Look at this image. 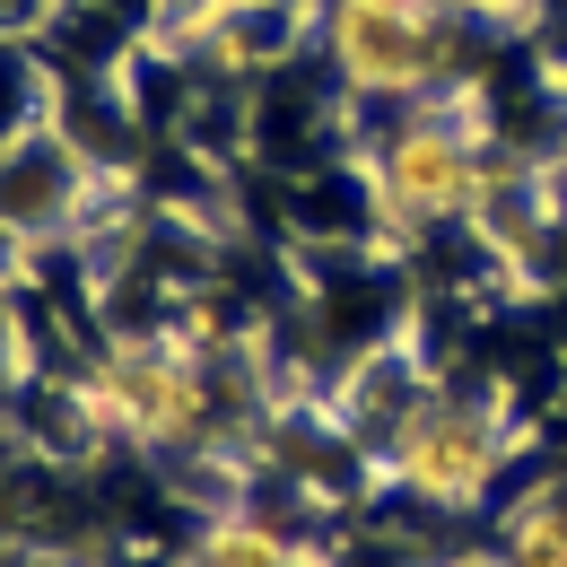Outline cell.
Here are the masks:
<instances>
[{
  "mask_svg": "<svg viewBox=\"0 0 567 567\" xmlns=\"http://www.w3.org/2000/svg\"><path fill=\"white\" fill-rule=\"evenodd\" d=\"M454 0H323V53L350 96H436L454 79Z\"/></svg>",
  "mask_w": 567,
  "mask_h": 567,
  "instance_id": "7a4b0ae2",
  "label": "cell"
},
{
  "mask_svg": "<svg viewBox=\"0 0 567 567\" xmlns=\"http://www.w3.org/2000/svg\"><path fill=\"white\" fill-rule=\"evenodd\" d=\"M489 132L463 123L445 96H420V114H402L393 132H375V148L358 157V184L384 227L402 236H436V227H472L497 193V166H489Z\"/></svg>",
  "mask_w": 567,
  "mask_h": 567,
  "instance_id": "6da1fadb",
  "label": "cell"
},
{
  "mask_svg": "<svg viewBox=\"0 0 567 567\" xmlns=\"http://www.w3.org/2000/svg\"><path fill=\"white\" fill-rule=\"evenodd\" d=\"M506 454H515L506 420L481 411V402H454V393H420L402 420L384 427V481H402V497H420L436 515L489 506Z\"/></svg>",
  "mask_w": 567,
  "mask_h": 567,
  "instance_id": "3957f363",
  "label": "cell"
},
{
  "mask_svg": "<svg viewBox=\"0 0 567 567\" xmlns=\"http://www.w3.org/2000/svg\"><path fill=\"white\" fill-rule=\"evenodd\" d=\"M497 559L506 567H567V481L524 489L497 515Z\"/></svg>",
  "mask_w": 567,
  "mask_h": 567,
  "instance_id": "5b68a950",
  "label": "cell"
},
{
  "mask_svg": "<svg viewBox=\"0 0 567 567\" xmlns=\"http://www.w3.org/2000/svg\"><path fill=\"white\" fill-rule=\"evenodd\" d=\"M166 567H332V559L306 550L280 515H262V506H218V515H202V533Z\"/></svg>",
  "mask_w": 567,
  "mask_h": 567,
  "instance_id": "277c9868",
  "label": "cell"
}]
</instances>
